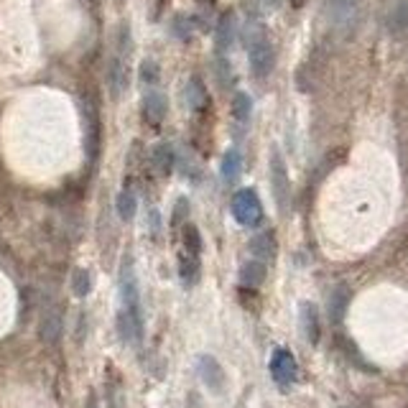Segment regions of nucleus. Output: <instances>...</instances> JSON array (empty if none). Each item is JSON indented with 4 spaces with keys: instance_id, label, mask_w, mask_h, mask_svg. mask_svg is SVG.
Instances as JSON below:
<instances>
[{
    "instance_id": "nucleus-17",
    "label": "nucleus",
    "mask_w": 408,
    "mask_h": 408,
    "mask_svg": "<svg viewBox=\"0 0 408 408\" xmlns=\"http://www.w3.org/2000/svg\"><path fill=\"white\" fill-rule=\"evenodd\" d=\"M151 161H154V169L161 176H169L174 171V148L169 143H158L151 154Z\"/></svg>"
},
{
    "instance_id": "nucleus-5",
    "label": "nucleus",
    "mask_w": 408,
    "mask_h": 408,
    "mask_svg": "<svg viewBox=\"0 0 408 408\" xmlns=\"http://www.w3.org/2000/svg\"><path fill=\"white\" fill-rule=\"evenodd\" d=\"M362 0H324V15L329 18L332 26L347 29L358 21Z\"/></svg>"
},
{
    "instance_id": "nucleus-15",
    "label": "nucleus",
    "mask_w": 408,
    "mask_h": 408,
    "mask_svg": "<svg viewBox=\"0 0 408 408\" xmlns=\"http://www.w3.org/2000/svg\"><path fill=\"white\" fill-rule=\"evenodd\" d=\"M266 281V263L263 261H247L240 268V283L247 289H258Z\"/></svg>"
},
{
    "instance_id": "nucleus-21",
    "label": "nucleus",
    "mask_w": 408,
    "mask_h": 408,
    "mask_svg": "<svg viewBox=\"0 0 408 408\" xmlns=\"http://www.w3.org/2000/svg\"><path fill=\"white\" fill-rule=\"evenodd\" d=\"M115 207H118L120 219L130 222V219L135 217V210H138V199H135L133 191L125 189V191H120V194H118V202H115Z\"/></svg>"
},
{
    "instance_id": "nucleus-14",
    "label": "nucleus",
    "mask_w": 408,
    "mask_h": 408,
    "mask_svg": "<svg viewBox=\"0 0 408 408\" xmlns=\"http://www.w3.org/2000/svg\"><path fill=\"white\" fill-rule=\"evenodd\" d=\"M219 174H222V182L225 184H235L240 179V174H243V156H240L238 148H230L222 156V169H219Z\"/></svg>"
},
{
    "instance_id": "nucleus-19",
    "label": "nucleus",
    "mask_w": 408,
    "mask_h": 408,
    "mask_svg": "<svg viewBox=\"0 0 408 408\" xmlns=\"http://www.w3.org/2000/svg\"><path fill=\"white\" fill-rule=\"evenodd\" d=\"M233 39H235V15L222 13V18L217 23V49L227 51L233 46Z\"/></svg>"
},
{
    "instance_id": "nucleus-11",
    "label": "nucleus",
    "mask_w": 408,
    "mask_h": 408,
    "mask_svg": "<svg viewBox=\"0 0 408 408\" xmlns=\"http://www.w3.org/2000/svg\"><path fill=\"white\" fill-rule=\"evenodd\" d=\"M62 311L59 309H49L46 314H43L41 319V327H39V332H41V339L46 342V345H57L59 337H62Z\"/></svg>"
},
{
    "instance_id": "nucleus-8",
    "label": "nucleus",
    "mask_w": 408,
    "mask_h": 408,
    "mask_svg": "<svg viewBox=\"0 0 408 408\" xmlns=\"http://www.w3.org/2000/svg\"><path fill=\"white\" fill-rule=\"evenodd\" d=\"M386 29L395 39H408V0H393L388 6Z\"/></svg>"
},
{
    "instance_id": "nucleus-6",
    "label": "nucleus",
    "mask_w": 408,
    "mask_h": 408,
    "mask_svg": "<svg viewBox=\"0 0 408 408\" xmlns=\"http://www.w3.org/2000/svg\"><path fill=\"white\" fill-rule=\"evenodd\" d=\"M271 378L281 388H289L291 383H296V378H299V365H296V358L289 350L278 347L273 352V358H271Z\"/></svg>"
},
{
    "instance_id": "nucleus-1",
    "label": "nucleus",
    "mask_w": 408,
    "mask_h": 408,
    "mask_svg": "<svg viewBox=\"0 0 408 408\" xmlns=\"http://www.w3.org/2000/svg\"><path fill=\"white\" fill-rule=\"evenodd\" d=\"M233 217L243 227L261 225L263 219V204L255 189H240L233 197Z\"/></svg>"
},
{
    "instance_id": "nucleus-26",
    "label": "nucleus",
    "mask_w": 408,
    "mask_h": 408,
    "mask_svg": "<svg viewBox=\"0 0 408 408\" xmlns=\"http://www.w3.org/2000/svg\"><path fill=\"white\" fill-rule=\"evenodd\" d=\"M189 215V202H186V197H179L176 199V212H174V225H179L184 217Z\"/></svg>"
},
{
    "instance_id": "nucleus-25",
    "label": "nucleus",
    "mask_w": 408,
    "mask_h": 408,
    "mask_svg": "<svg viewBox=\"0 0 408 408\" xmlns=\"http://www.w3.org/2000/svg\"><path fill=\"white\" fill-rule=\"evenodd\" d=\"M141 79L146 82V85H154L156 79H158V67H156V62H143L141 64Z\"/></svg>"
},
{
    "instance_id": "nucleus-29",
    "label": "nucleus",
    "mask_w": 408,
    "mask_h": 408,
    "mask_svg": "<svg viewBox=\"0 0 408 408\" xmlns=\"http://www.w3.org/2000/svg\"><path fill=\"white\" fill-rule=\"evenodd\" d=\"M268 3H271V6L276 8V6H278V3H281V0H268Z\"/></svg>"
},
{
    "instance_id": "nucleus-28",
    "label": "nucleus",
    "mask_w": 408,
    "mask_h": 408,
    "mask_svg": "<svg viewBox=\"0 0 408 408\" xmlns=\"http://www.w3.org/2000/svg\"><path fill=\"white\" fill-rule=\"evenodd\" d=\"M291 6H294V8H301V6H304V0H291Z\"/></svg>"
},
{
    "instance_id": "nucleus-18",
    "label": "nucleus",
    "mask_w": 408,
    "mask_h": 408,
    "mask_svg": "<svg viewBox=\"0 0 408 408\" xmlns=\"http://www.w3.org/2000/svg\"><path fill=\"white\" fill-rule=\"evenodd\" d=\"M179 273H182L184 283H194L199 278V255L182 250L179 253Z\"/></svg>"
},
{
    "instance_id": "nucleus-3",
    "label": "nucleus",
    "mask_w": 408,
    "mask_h": 408,
    "mask_svg": "<svg viewBox=\"0 0 408 408\" xmlns=\"http://www.w3.org/2000/svg\"><path fill=\"white\" fill-rule=\"evenodd\" d=\"M271 186H273V197L278 210L286 212L289 207V194H291V182H289V171H286V161L278 148L271 151Z\"/></svg>"
},
{
    "instance_id": "nucleus-10",
    "label": "nucleus",
    "mask_w": 408,
    "mask_h": 408,
    "mask_svg": "<svg viewBox=\"0 0 408 408\" xmlns=\"http://www.w3.org/2000/svg\"><path fill=\"white\" fill-rule=\"evenodd\" d=\"M107 87H110V95H113L115 100H118L128 87V69L120 54L110 59V64H107Z\"/></svg>"
},
{
    "instance_id": "nucleus-2",
    "label": "nucleus",
    "mask_w": 408,
    "mask_h": 408,
    "mask_svg": "<svg viewBox=\"0 0 408 408\" xmlns=\"http://www.w3.org/2000/svg\"><path fill=\"white\" fill-rule=\"evenodd\" d=\"M245 46H247V62H250L253 74L255 77H268L273 72V64H276V51H273V43L268 41V34L247 41Z\"/></svg>"
},
{
    "instance_id": "nucleus-9",
    "label": "nucleus",
    "mask_w": 408,
    "mask_h": 408,
    "mask_svg": "<svg viewBox=\"0 0 408 408\" xmlns=\"http://www.w3.org/2000/svg\"><path fill=\"white\" fill-rule=\"evenodd\" d=\"M299 322H301V332H304V337H306V342L317 345L319 334H322L317 306H314V304H309V301H304L301 309H299Z\"/></svg>"
},
{
    "instance_id": "nucleus-16",
    "label": "nucleus",
    "mask_w": 408,
    "mask_h": 408,
    "mask_svg": "<svg viewBox=\"0 0 408 408\" xmlns=\"http://www.w3.org/2000/svg\"><path fill=\"white\" fill-rule=\"evenodd\" d=\"M250 253L255 255V261H273L276 255V238L271 233H261L250 240Z\"/></svg>"
},
{
    "instance_id": "nucleus-13",
    "label": "nucleus",
    "mask_w": 408,
    "mask_h": 408,
    "mask_svg": "<svg viewBox=\"0 0 408 408\" xmlns=\"http://www.w3.org/2000/svg\"><path fill=\"white\" fill-rule=\"evenodd\" d=\"M347 304H350V289H347L345 283H339V286H334V291L329 294V319L334 324H339L345 319Z\"/></svg>"
},
{
    "instance_id": "nucleus-7",
    "label": "nucleus",
    "mask_w": 408,
    "mask_h": 408,
    "mask_svg": "<svg viewBox=\"0 0 408 408\" xmlns=\"http://www.w3.org/2000/svg\"><path fill=\"white\" fill-rule=\"evenodd\" d=\"M197 373H199V378H202L204 386L210 388L215 395H219L225 390V370H222L217 358H212V355H199Z\"/></svg>"
},
{
    "instance_id": "nucleus-27",
    "label": "nucleus",
    "mask_w": 408,
    "mask_h": 408,
    "mask_svg": "<svg viewBox=\"0 0 408 408\" xmlns=\"http://www.w3.org/2000/svg\"><path fill=\"white\" fill-rule=\"evenodd\" d=\"M186 18H184V15H176V34L182 36L184 41H186V39H189V31H191V26H186Z\"/></svg>"
},
{
    "instance_id": "nucleus-20",
    "label": "nucleus",
    "mask_w": 408,
    "mask_h": 408,
    "mask_svg": "<svg viewBox=\"0 0 408 408\" xmlns=\"http://www.w3.org/2000/svg\"><path fill=\"white\" fill-rule=\"evenodd\" d=\"M207 90H204L202 79L199 77H191L189 82H186V105L191 107V110H204L207 107Z\"/></svg>"
},
{
    "instance_id": "nucleus-24",
    "label": "nucleus",
    "mask_w": 408,
    "mask_h": 408,
    "mask_svg": "<svg viewBox=\"0 0 408 408\" xmlns=\"http://www.w3.org/2000/svg\"><path fill=\"white\" fill-rule=\"evenodd\" d=\"M184 250L199 255L202 253V238H199V230L194 225L184 227Z\"/></svg>"
},
{
    "instance_id": "nucleus-23",
    "label": "nucleus",
    "mask_w": 408,
    "mask_h": 408,
    "mask_svg": "<svg viewBox=\"0 0 408 408\" xmlns=\"http://www.w3.org/2000/svg\"><path fill=\"white\" fill-rule=\"evenodd\" d=\"M250 113H253V100H250V95H245V92H238L233 97V115L235 120H240V123H247L250 120Z\"/></svg>"
},
{
    "instance_id": "nucleus-22",
    "label": "nucleus",
    "mask_w": 408,
    "mask_h": 408,
    "mask_svg": "<svg viewBox=\"0 0 408 408\" xmlns=\"http://www.w3.org/2000/svg\"><path fill=\"white\" fill-rule=\"evenodd\" d=\"M72 291H74V296H79V299H85L92 291V278H90V271H87V268H74V273H72Z\"/></svg>"
},
{
    "instance_id": "nucleus-4",
    "label": "nucleus",
    "mask_w": 408,
    "mask_h": 408,
    "mask_svg": "<svg viewBox=\"0 0 408 408\" xmlns=\"http://www.w3.org/2000/svg\"><path fill=\"white\" fill-rule=\"evenodd\" d=\"M120 309L143 311L141 294H138V278H135V268L130 258H125L123 266H120Z\"/></svg>"
},
{
    "instance_id": "nucleus-12",
    "label": "nucleus",
    "mask_w": 408,
    "mask_h": 408,
    "mask_svg": "<svg viewBox=\"0 0 408 408\" xmlns=\"http://www.w3.org/2000/svg\"><path fill=\"white\" fill-rule=\"evenodd\" d=\"M166 110H169V105H166V97L161 92L151 90L143 97V113H146V120H151V123H161L166 118Z\"/></svg>"
}]
</instances>
